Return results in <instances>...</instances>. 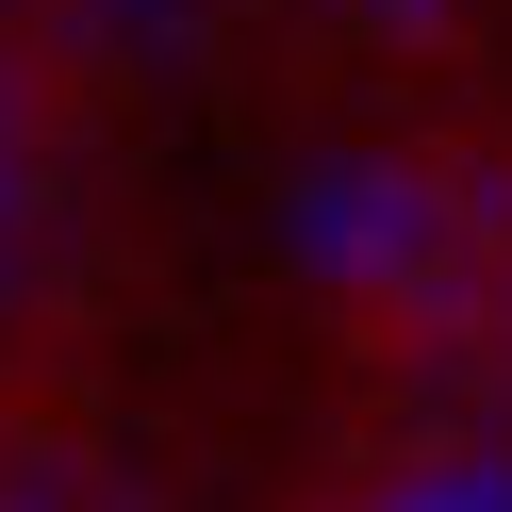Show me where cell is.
<instances>
[{"mask_svg":"<svg viewBox=\"0 0 512 512\" xmlns=\"http://www.w3.org/2000/svg\"><path fill=\"white\" fill-rule=\"evenodd\" d=\"M479 17H496V50H512V0H479Z\"/></svg>","mask_w":512,"mask_h":512,"instance_id":"6da1fadb","label":"cell"}]
</instances>
